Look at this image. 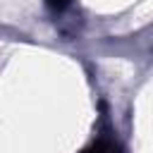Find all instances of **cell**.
<instances>
[{
    "label": "cell",
    "mask_w": 153,
    "mask_h": 153,
    "mask_svg": "<svg viewBox=\"0 0 153 153\" xmlns=\"http://www.w3.org/2000/svg\"><path fill=\"white\" fill-rule=\"evenodd\" d=\"M84 153H122L120 151V146L115 143V141H108V139H100V141H96L91 148H86Z\"/></svg>",
    "instance_id": "1"
}]
</instances>
